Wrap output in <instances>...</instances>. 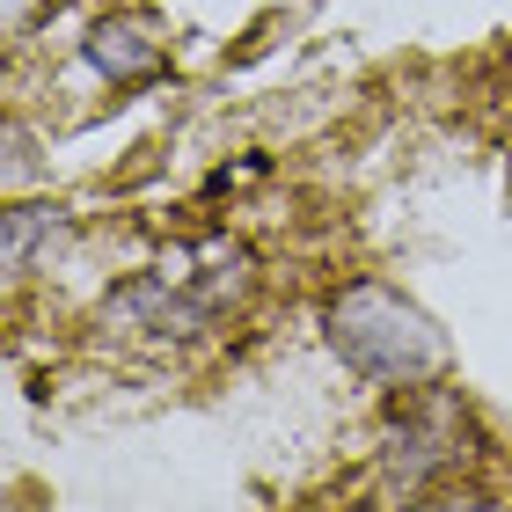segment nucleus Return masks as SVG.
Instances as JSON below:
<instances>
[{"instance_id":"f257e3e1","label":"nucleus","mask_w":512,"mask_h":512,"mask_svg":"<svg viewBox=\"0 0 512 512\" xmlns=\"http://www.w3.org/2000/svg\"><path fill=\"white\" fill-rule=\"evenodd\" d=\"M330 344L352 374L388 381V388H432L439 366H447L439 322L395 286H381V278H359V286H344L330 300Z\"/></svg>"},{"instance_id":"7ed1b4c3","label":"nucleus","mask_w":512,"mask_h":512,"mask_svg":"<svg viewBox=\"0 0 512 512\" xmlns=\"http://www.w3.org/2000/svg\"><path fill=\"white\" fill-rule=\"evenodd\" d=\"M461 454H469V447H461V410H454V395H425V403L395 410L388 432H381V469H388L395 491H425V483L447 476Z\"/></svg>"},{"instance_id":"423d86ee","label":"nucleus","mask_w":512,"mask_h":512,"mask_svg":"<svg viewBox=\"0 0 512 512\" xmlns=\"http://www.w3.org/2000/svg\"><path fill=\"white\" fill-rule=\"evenodd\" d=\"M432 512H512V505H498V498H439Z\"/></svg>"},{"instance_id":"20e7f679","label":"nucleus","mask_w":512,"mask_h":512,"mask_svg":"<svg viewBox=\"0 0 512 512\" xmlns=\"http://www.w3.org/2000/svg\"><path fill=\"white\" fill-rule=\"evenodd\" d=\"M88 66L110 81H147V74H161V37L139 15H103L88 30Z\"/></svg>"},{"instance_id":"39448f33","label":"nucleus","mask_w":512,"mask_h":512,"mask_svg":"<svg viewBox=\"0 0 512 512\" xmlns=\"http://www.w3.org/2000/svg\"><path fill=\"white\" fill-rule=\"evenodd\" d=\"M59 235H66V220H59V213H44V205H15V213L0 220V264L22 278V271H30V256H37V249H52Z\"/></svg>"},{"instance_id":"f03ea898","label":"nucleus","mask_w":512,"mask_h":512,"mask_svg":"<svg viewBox=\"0 0 512 512\" xmlns=\"http://www.w3.org/2000/svg\"><path fill=\"white\" fill-rule=\"evenodd\" d=\"M249 293V249L242 242H205L198 271L176 278H139V286L103 300V322H125V330H161V337H198L227 300Z\"/></svg>"}]
</instances>
